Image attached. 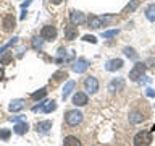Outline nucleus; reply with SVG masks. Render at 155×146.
<instances>
[{"label": "nucleus", "instance_id": "423d86ee", "mask_svg": "<svg viewBox=\"0 0 155 146\" xmlns=\"http://www.w3.org/2000/svg\"><path fill=\"white\" fill-rule=\"evenodd\" d=\"M124 88V80L123 78H115L108 83V91L110 92H118Z\"/></svg>", "mask_w": 155, "mask_h": 146}, {"label": "nucleus", "instance_id": "a211bd4d", "mask_svg": "<svg viewBox=\"0 0 155 146\" xmlns=\"http://www.w3.org/2000/svg\"><path fill=\"white\" fill-rule=\"evenodd\" d=\"M74 86H76V83H74V81H68V83H66L65 89H63V92H61V97H63L65 101L68 99V96L71 94V91L74 89Z\"/></svg>", "mask_w": 155, "mask_h": 146}, {"label": "nucleus", "instance_id": "2eb2a0df", "mask_svg": "<svg viewBox=\"0 0 155 146\" xmlns=\"http://www.w3.org/2000/svg\"><path fill=\"white\" fill-rule=\"evenodd\" d=\"M24 104H26V101H23V99H15L10 102V106H8V109L12 110V112H18V110H21Z\"/></svg>", "mask_w": 155, "mask_h": 146}, {"label": "nucleus", "instance_id": "9b49d317", "mask_svg": "<svg viewBox=\"0 0 155 146\" xmlns=\"http://www.w3.org/2000/svg\"><path fill=\"white\" fill-rule=\"evenodd\" d=\"M87 67H89V62H87L86 58H78V62L73 65V70L76 73H84L87 70Z\"/></svg>", "mask_w": 155, "mask_h": 146}, {"label": "nucleus", "instance_id": "f03ea898", "mask_svg": "<svg viewBox=\"0 0 155 146\" xmlns=\"http://www.w3.org/2000/svg\"><path fill=\"white\" fill-rule=\"evenodd\" d=\"M82 117H84L82 112H79L78 109H73V110H68L65 114V122H66V125H70V127H76L82 122Z\"/></svg>", "mask_w": 155, "mask_h": 146}, {"label": "nucleus", "instance_id": "bb28decb", "mask_svg": "<svg viewBox=\"0 0 155 146\" xmlns=\"http://www.w3.org/2000/svg\"><path fill=\"white\" fill-rule=\"evenodd\" d=\"M10 58H12V55H10V54H7V55H3L2 58H0V63H3V65H7V63L10 62Z\"/></svg>", "mask_w": 155, "mask_h": 146}, {"label": "nucleus", "instance_id": "ddd939ff", "mask_svg": "<svg viewBox=\"0 0 155 146\" xmlns=\"http://www.w3.org/2000/svg\"><path fill=\"white\" fill-rule=\"evenodd\" d=\"M15 24H16V19H15L13 15H7V16L3 18V29L5 31H12L15 28Z\"/></svg>", "mask_w": 155, "mask_h": 146}, {"label": "nucleus", "instance_id": "6ab92c4d", "mask_svg": "<svg viewBox=\"0 0 155 146\" xmlns=\"http://www.w3.org/2000/svg\"><path fill=\"white\" fill-rule=\"evenodd\" d=\"M13 130H15V133H16V135H24V133L29 130V125L26 123V122H21V123H16V125H15Z\"/></svg>", "mask_w": 155, "mask_h": 146}, {"label": "nucleus", "instance_id": "c756f323", "mask_svg": "<svg viewBox=\"0 0 155 146\" xmlns=\"http://www.w3.org/2000/svg\"><path fill=\"white\" fill-rule=\"evenodd\" d=\"M3 78V68H0V80Z\"/></svg>", "mask_w": 155, "mask_h": 146}, {"label": "nucleus", "instance_id": "6e6552de", "mask_svg": "<svg viewBox=\"0 0 155 146\" xmlns=\"http://www.w3.org/2000/svg\"><path fill=\"white\" fill-rule=\"evenodd\" d=\"M108 23V18H102V16H91L89 18V26L94 28V29H99L102 26Z\"/></svg>", "mask_w": 155, "mask_h": 146}, {"label": "nucleus", "instance_id": "7c9ffc66", "mask_svg": "<svg viewBox=\"0 0 155 146\" xmlns=\"http://www.w3.org/2000/svg\"><path fill=\"white\" fill-rule=\"evenodd\" d=\"M52 2H53V3H60L61 0H52Z\"/></svg>", "mask_w": 155, "mask_h": 146}, {"label": "nucleus", "instance_id": "c85d7f7f", "mask_svg": "<svg viewBox=\"0 0 155 146\" xmlns=\"http://www.w3.org/2000/svg\"><path fill=\"white\" fill-rule=\"evenodd\" d=\"M147 92H145V94H147L149 97H152V96H155V92H153V89H150V88H147V89H145Z\"/></svg>", "mask_w": 155, "mask_h": 146}, {"label": "nucleus", "instance_id": "aec40b11", "mask_svg": "<svg viewBox=\"0 0 155 146\" xmlns=\"http://www.w3.org/2000/svg\"><path fill=\"white\" fill-rule=\"evenodd\" d=\"M145 16H147L149 21H155V3L147 7V10H145Z\"/></svg>", "mask_w": 155, "mask_h": 146}, {"label": "nucleus", "instance_id": "393cba45", "mask_svg": "<svg viewBox=\"0 0 155 146\" xmlns=\"http://www.w3.org/2000/svg\"><path fill=\"white\" fill-rule=\"evenodd\" d=\"M45 94H47V91H45V89H44V88H42V89H39L37 92H34V94H32L31 97H32V99H42V97L45 96Z\"/></svg>", "mask_w": 155, "mask_h": 146}, {"label": "nucleus", "instance_id": "7ed1b4c3", "mask_svg": "<svg viewBox=\"0 0 155 146\" xmlns=\"http://www.w3.org/2000/svg\"><path fill=\"white\" fill-rule=\"evenodd\" d=\"M41 37L44 39V41H55V39H57V28L50 26V24L44 26L41 29Z\"/></svg>", "mask_w": 155, "mask_h": 146}, {"label": "nucleus", "instance_id": "b1692460", "mask_svg": "<svg viewBox=\"0 0 155 146\" xmlns=\"http://www.w3.org/2000/svg\"><path fill=\"white\" fill-rule=\"evenodd\" d=\"M10 135H12V131L7 130V128H2L0 130V140H3V141H7L10 138Z\"/></svg>", "mask_w": 155, "mask_h": 146}, {"label": "nucleus", "instance_id": "a878e982", "mask_svg": "<svg viewBox=\"0 0 155 146\" xmlns=\"http://www.w3.org/2000/svg\"><path fill=\"white\" fill-rule=\"evenodd\" d=\"M118 34V29H110V31H105V33H102V37H113Z\"/></svg>", "mask_w": 155, "mask_h": 146}, {"label": "nucleus", "instance_id": "0eeeda50", "mask_svg": "<svg viewBox=\"0 0 155 146\" xmlns=\"http://www.w3.org/2000/svg\"><path fill=\"white\" fill-rule=\"evenodd\" d=\"M120 68H123V60L121 58H111L105 63V70L107 71H116L120 70Z\"/></svg>", "mask_w": 155, "mask_h": 146}, {"label": "nucleus", "instance_id": "f257e3e1", "mask_svg": "<svg viewBox=\"0 0 155 146\" xmlns=\"http://www.w3.org/2000/svg\"><path fill=\"white\" fill-rule=\"evenodd\" d=\"M133 143H134V146H150V143H152V135H150L149 130H140L139 133H136Z\"/></svg>", "mask_w": 155, "mask_h": 146}, {"label": "nucleus", "instance_id": "20e7f679", "mask_svg": "<svg viewBox=\"0 0 155 146\" xmlns=\"http://www.w3.org/2000/svg\"><path fill=\"white\" fill-rule=\"evenodd\" d=\"M144 71H145V63L137 62V63L133 67V70L129 71V78H131L133 81H137V80H140V78H142Z\"/></svg>", "mask_w": 155, "mask_h": 146}, {"label": "nucleus", "instance_id": "4be33fe9", "mask_svg": "<svg viewBox=\"0 0 155 146\" xmlns=\"http://www.w3.org/2000/svg\"><path fill=\"white\" fill-rule=\"evenodd\" d=\"M123 52H124L129 58H133V60H136V58H137V52H136L133 47H124V50H123Z\"/></svg>", "mask_w": 155, "mask_h": 146}, {"label": "nucleus", "instance_id": "412c9836", "mask_svg": "<svg viewBox=\"0 0 155 146\" xmlns=\"http://www.w3.org/2000/svg\"><path fill=\"white\" fill-rule=\"evenodd\" d=\"M137 7H139V0H133L131 3H128V5H126L123 12H124V13H128V12H134V10L137 8Z\"/></svg>", "mask_w": 155, "mask_h": 146}, {"label": "nucleus", "instance_id": "f8f14e48", "mask_svg": "<svg viewBox=\"0 0 155 146\" xmlns=\"http://www.w3.org/2000/svg\"><path fill=\"white\" fill-rule=\"evenodd\" d=\"M65 37L68 41H73L74 37H78V28L76 24H70V26L65 28Z\"/></svg>", "mask_w": 155, "mask_h": 146}, {"label": "nucleus", "instance_id": "5701e85b", "mask_svg": "<svg viewBox=\"0 0 155 146\" xmlns=\"http://www.w3.org/2000/svg\"><path fill=\"white\" fill-rule=\"evenodd\" d=\"M57 109V102L55 101H52V102H47V106H44V112L45 114H48V112H52V110H55Z\"/></svg>", "mask_w": 155, "mask_h": 146}, {"label": "nucleus", "instance_id": "f3484780", "mask_svg": "<svg viewBox=\"0 0 155 146\" xmlns=\"http://www.w3.org/2000/svg\"><path fill=\"white\" fill-rule=\"evenodd\" d=\"M144 119H145V117L140 114L139 110H133V112L129 114V122H131V123H140Z\"/></svg>", "mask_w": 155, "mask_h": 146}, {"label": "nucleus", "instance_id": "dca6fc26", "mask_svg": "<svg viewBox=\"0 0 155 146\" xmlns=\"http://www.w3.org/2000/svg\"><path fill=\"white\" fill-rule=\"evenodd\" d=\"M63 146H82L81 140L78 138V136H66L65 140H63Z\"/></svg>", "mask_w": 155, "mask_h": 146}, {"label": "nucleus", "instance_id": "1a4fd4ad", "mask_svg": "<svg viewBox=\"0 0 155 146\" xmlns=\"http://www.w3.org/2000/svg\"><path fill=\"white\" fill-rule=\"evenodd\" d=\"M87 102H89V99H87V94L86 92H76L74 96H73V104H74L76 107H82V106H86Z\"/></svg>", "mask_w": 155, "mask_h": 146}, {"label": "nucleus", "instance_id": "cd10ccee", "mask_svg": "<svg viewBox=\"0 0 155 146\" xmlns=\"http://www.w3.org/2000/svg\"><path fill=\"white\" fill-rule=\"evenodd\" d=\"M84 41H87V42H92V44H95V42H97V39H95L94 36H89V34H87V36H84Z\"/></svg>", "mask_w": 155, "mask_h": 146}, {"label": "nucleus", "instance_id": "4468645a", "mask_svg": "<svg viewBox=\"0 0 155 146\" xmlns=\"http://www.w3.org/2000/svg\"><path fill=\"white\" fill-rule=\"evenodd\" d=\"M36 128L39 133H42V135H45L48 133V130L52 128V122L50 120H45V122H39V123L36 125Z\"/></svg>", "mask_w": 155, "mask_h": 146}, {"label": "nucleus", "instance_id": "39448f33", "mask_svg": "<svg viewBox=\"0 0 155 146\" xmlns=\"http://www.w3.org/2000/svg\"><path fill=\"white\" fill-rule=\"evenodd\" d=\"M84 88L87 92H91V94H94V92L99 91V81H97V78L94 76H87L84 80Z\"/></svg>", "mask_w": 155, "mask_h": 146}, {"label": "nucleus", "instance_id": "9d476101", "mask_svg": "<svg viewBox=\"0 0 155 146\" xmlns=\"http://www.w3.org/2000/svg\"><path fill=\"white\" fill-rule=\"evenodd\" d=\"M70 19H71V23H73V24H82V23L86 21V16H84V13L73 10V12L70 13Z\"/></svg>", "mask_w": 155, "mask_h": 146}]
</instances>
